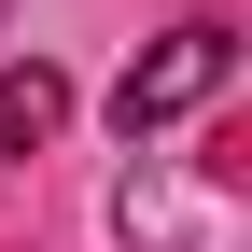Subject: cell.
Segmentation results:
<instances>
[{
    "label": "cell",
    "instance_id": "obj_1",
    "mask_svg": "<svg viewBox=\"0 0 252 252\" xmlns=\"http://www.w3.org/2000/svg\"><path fill=\"white\" fill-rule=\"evenodd\" d=\"M224 84H238V28H224V14H182V28H154V56H126V84H112V126H126V154H140L154 126L210 112Z\"/></svg>",
    "mask_w": 252,
    "mask_h": 252
},
{
    "label": "cell",
    "instance_id": "obj_3",
    "mask_svg": "<svg viewBox=\"0 0 252 252\" xmlns=\"http://www.w3.org/2000/svg\"><path fill=\"white\" fill-rule=\"evenodd\" d=\"M56 126H70V70L14 56V70H0V168H14V154H42Z\"/></svg>",
    "mask_w": 252,
    "mask_h": 252
},
{
    "label": "cell",
    "instance_id": "obj_2",
    "mask_svg": "<svg viewBox=\"0 0 252 252\" xmlns=\"http://www.w3.org/2000/svg\"><path fill=\"white\" fill-rule=\"evenodd\" d=\"M112 224L140 238V252H238V210L196 196V182H168V168H126L112 182Z\"/></svg>",
    "mask_w": 252,
    "mask_h": 252
}]
</instances>
